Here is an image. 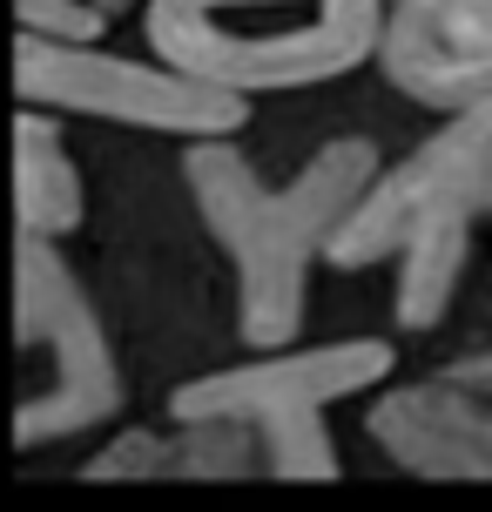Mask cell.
<instances>
[{
  "label": "cell",
  "mask_w": 492,
  "mask_h": 512,
  "mask_svg": "<svg viewBox=\"0 0 492 512\" xmlns=\"http://www.w3.org/2000/svg\"><path fill=\"white\" fill-rule=\"evenodd\" d=\"M81 216H88V182H81V162L68 155L61 122L41 108H21L14 115V223H21V236L61 243L81 230Z\"/></svg>",
  "instance_id": "obj_8"
},
{
  "label": "cell",
  "mask_w": 492,
  "mask_h": 512,
  "mask_svg": "<svg viewBox=\"0 0 492 512\" xmlns=\"http://www.w3.org/2000/svg\"><path fill=\"white\" fill-rule=\"evenodd\" d=\"M14 95L41 115H88L122 122L176 142H236L250 128V102L203 88V81L162 68L156 54H115V48H54L14 34Z\"/></svg>",
  "instance_id": "obj_5"
},
{
  "label": "cell",
  "mask_w": 492,
  "mask_h": 512,
  "mask_svg": "<svg viewBox=\"0 0 492 512\" xmlns=\"http://www.w3.org/2000/svg\"><path fill=\"white\" fill-rule=\"evenodd\" d=\"M391 337H331L304 351H263L250 364H223L169 391V425H236L257 438V472L270 479H337V445L324 432V405L364 398L391 384Z\"/></svg>",
  "instance_id": "obj_3"
},
{
  "label": "cell",
  "mask_w": 492,
  "mask_h": 512,
  "mask_svg": "<svg viewBox=\"0 0 492 512\" xmlns=\"http://www.w3.org/2000/svg\"><path fill=\"white\" fill-rule=\"evenodd\" d=\"M14 358L27 378L14 405V452L81 438L122 411V364L108 324L61 243L14 236Z\"/></svg>",
  "instance_id": "obj_4"
},
{
  "label": "cell",
  "mask_w": 492,
  "mask_h": 512,
  "mask_svg": "<svg viewBox=\"0 0 492 512\" xmlns=\"http://www.w3.org/2000/svg\"><path fill=\"white\" fill-rule=\"evenodd\" d=\"M378 27L385 0H142V41L162 68L243 102L364 68Z\"/></svg>",
  "instance_id": "obj_2"
},
{
  "label": "cell",
  "mask_w": 492,
  "mask_h": 512,
  "mask_svg": "<svg viewBox=\"0 0 492 512\" xmlns=\"http://www.w3.org/2000/svg\"><path fill=\"white\" fill-rule=\"evenodd\" d=\"M95 7H102V14H108V21H115V14H129V7H135V0H95Z\"/></svg>",
  "instance_id": "obj_10"
},
{
  "label": "cell",
  "mask_w": 492,
  "mask_h": 512,
  "mask_svg": "<svg viewBox=\"0 0 492 512\" xmlns=\"http://www.w3.org/2000/svg\"><path fill=\"white\" fill-rule=\"evenodd\" d=\"M371 61L432 115L492 108V0H385Z\"/></svg>",
  "instance_id": "obj_7"
},
{
  "label": "cell",
  "mask_w": 492,
  "mask_h": 512,
  "mask_svg": "<svg viewBox=\"0 0 492 512\" xmlns=\"http://www.w3.org/2000/svg\"><path fill=\"white\" fill-rule=\"evenodd\" d=\"M378 169H385V155L371 135L317 142L290 182H263L257 162L236 142H189L182 149L189 203L236 270V337L257 358L297 344L311 263L324 256L337 223L358 209V196L378 182Z\"/></svg>",
  "instance_id": "obj_1"
},
{
  "label": "cell",
  "mask_w": 492,
  "mask_h": 512,
  "mask_svg": "<svg viewBox=\"0 0 492 512\" xmlns=\"http://www.w3.org/2000/svg\"><path fill=\"white\" fill-rule=\"evenodd\" d=\"M108 14L95 0H14V34L27 41H54V48H102Z\"/></svg>",
  "instance_id": "obj_9"
},
{
  "label": "cell",
  "mask_w": 492,
  "mask_h": 512,
  "mask_svg": "<svg viewBox=\"0 0 492 512\" xmlns=\"http://www.w3.org/2000/svg\"><path fill=\"white\" fill-rule=\"evenodd\" d=\"M486 176H492V108L445 115L405 162L378 169V182L331 230L317 263H331V270H378V263L398 256L405 230L439 203H472L486 216Z\"/></svg>",
  "instance_id": "obj_6"
}]
</instances>
